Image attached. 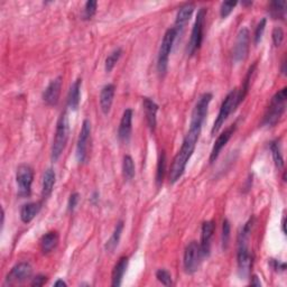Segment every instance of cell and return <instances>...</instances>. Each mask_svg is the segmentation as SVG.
<instances>
[{
	"instance_id": "cell-36",
	"label": "cell",
	"mask_w": 287,
	"mask_h": 287,
	"mask_svg": "<svg viewBox=\"0 0 287 287\" xmlns=\"http://www.w3.org/2000/svg\"><path fill=\"white\" fill-rule=\"evenodd\" d=\"M237 3H238V2H237V1H233V0H231V1H224V2H222L221 8H220V16H221L222 18H227V17L232 12L233 8L236 7Z\"/></svg>"
},
{
	"instance_id": "cell-32",
	"label": "cell",
	"mask_w": 287,
	"mask_h": 287,
	"mask_svg": "<svg viewBox=\"0 0 287 287\" xmlns=\"http://www.w3.org/2000/svg\"><path fill=\"white\" fill-rule=\"evenodd\" d=\"M271 150H272V154H273L274 161H275V164H276V167L280 168V169L284 167V158H283V155H282L281 147H280V144H278V141L271 143Z\"/></svg>"
},
{
	"instance_id": "cell-34",
	"label": "cell",
	"mask_w": 287,
	"mask_h": 287,
	"mask_svg": "<svg viewBox=\"0 0 287 287\" xmlns=\"http://www.w3.org/2000/svg\"><path fill=\"white\" fill-rule=\"evenodd\" d=\"M97 7L98 2L96 0H89V1L85 2L84 10H83V19H91V18L96 15L97 12Z\"/></svg>"
},
{
	"instance_id": "cell-46",
	"label": "cell",
	"mask_w": 287,
	"mask_h": 287,
	"mask_svg": "<svg viewBox=\"0 0 287 287\" xmlns=\"http://www.w3.org/2000/svg\"><path fill=\"white\" fill-rule=\"evenodd\" d=\"M282 229H283V232L285 233V232H286V231H285V218L283 219V222H282Z\"/></svg>"
},
{
	"instance_id": "cell-37",
	"label": "cell",
	"mask_w": 287,
	"mask_h": 287,
	"mask_svg": "<svg viewBox=\"0 0 287 287\" xmlns=\"http://www.w3.org/2000/svg\"><path fill=\"white\" fill-rule=\"evenodd\" d=\"M265 28H266V18H263V19L259 21V24L257 25V27H256V30H255V34H254V40H255L256 45H257L260 40H262Z\"/></svg>"
},
{
	"instance_id": "cell-11",
	"label": "cell",
	"mask_w": 287,
	"mask_h": 287,
	"mask_svg": "<svg viewBox=\"0 0 287 287\" xmlns=\"http://www.w3.org/2000/svg\"><path fill=\"white\" fill-rule=\"evenodd\" d=\"M90 138H91V123L90 120L85 119L82 124V128H81L78 144H76V159L80 164L85 163L88 158Z\"/></svg>"
},
{
	"instance_id": "cell-28",
	"label": "cell",
	"mask_w": 287,
	"mask_h": 287,
	"mask_svg": "<svg viewBox=\"0 0 287 287\" xmlns=\"http://www.w3.org/2000/svg\"><path fill=\"white\" fill-rule=\"evenodd\" d=\"M286 1H273L269 6V12L274 19H284Z\"/></svg>"
},
{
	"instance_id": "cell-21",
	"label": "cell",
	"mask_w": 287,
	"mask_h": 287,
	"mask_svg": "<svg viewBox=\"0 0 287 287\" xmlns=\"http://www.w3.org/2000/svg\"><path fill=\"white\" fill-rule=\"evenodd\" d=\"M128 257H121L118 263L116 264V266L114 267V271H112V276H111V285L114 287H119L123 284V278L126 271H127V267H128Z\"/></svg>"
},
{
	"instance_id": "cell-22",
	"label": "cell",
	"mask_w": 287,
	"mask_h": 287,
	"mask_svg": "<svg viewBox=\"0 0 287 287\" xmlns=\"http://www.w3.org/2000/svg\"><path fill=\"white\" fill-rule=\"evenodd\" d=\"M40 209H42L40 202H30V203L24 204L20 209L21 221L24 223H29L39 213Z\"/></svg>"
},
{
	"instance_id": "cell-9",
	"label": "cell",
	"mask_w": 287,
	"mask_h": 287,
	"mask_svg": "<svg viewBox=\"0 0 287 287\" xmlns=\"http://www.w3.org/2000/svg\"><path fill=\"white\" fill-rule=\"evenodd\" d=\"M33 179H34V170L29 165L22 164L17 168L16 182L18 185V195L21 197L30 195Z\"/></svg>"
},
{
	"instance_id": "cell-26",
	"label": "cell",
	"mask_w": 287,
	"mask_h": 287,
	"mask_svg": "<svg viewBox=\"0 0 287 287\" xmlns=\"http://www.w3.org/2000/svg\"><path fill=\"white\" fill-rule=\"evenodd\" d=\"M123 230H124V221H119L118 223H117V226L114 230V233L111 235L110 239L107 241V244H106V250L107 251H109V253H114L115 249L119 245Z\"/></svg>"
},
{
	"instance_id": "cell-20",
	"label": "cell",
	"mask_w": 287,
	"mask_h": 287,
	"mask_svg": "<svg viewBox=\"0 0 287 287\" xmlns=\"http://www.w3.org/2000/svg\"><path fill=\"white\" fill-rule=\"evenodd\" d=\"M116 93V87L114 84H107L102 88L100 92V107L105 115L109 114Z\"/></svg>"
},
{
	"instance_id": "cell-35",
	"label": "cell",
	"mask_w": 287,
	"mask_h": 287,
	"mask_svg": "<svg viewBox=\"0 0 287 287\" xmlns=\"http://www.w3.org/2000/svg\"><path fill=\"white\" fill-rule=\"evenodd\" d=\"M156 278L165 286H170L173 284L172 276H170L169 272L166 271V269H158V271L156 272Z\"/></svg>"
},
{
	"instance_id": "cell-47",
	"label": "cell",
	"mask_w": 287,
	"mask_h": 287,
	"mask_svg": "<svg viewBox=\"0 0 287 287\" xmlns=\"http://www.w3.org/2000/svg\"><path fill=\"white\" fill-rule=\"evenodd\" d=\"M242 4H245V6H248V4H253V1H248V2H242Z\"/></svg>"
},
{
	"instance_id": "cell-39",
	"label": "cell",
	"mask_w": 287,
	"mask_h": 287,
	"mask_svg": "<svg viewBox=\"0 0 287 287\" xmlns=\"http://www.w3.org/2000/svg\"><path fill=\"white\" fill-rule=\"evenodd\" d=\"M79 200H80V194L79 193H73V194H71L69 202H67V210L70 211V212H73L75 210L76 205L79 203Z\"/></svg>"
},
{
	"instance_id": "cell-5",
	"label": "cell",
	"mask_w": 287,
	"mask_h": 287,
	"mask_svg": "<svg viewBox=\"0 0 287 287\" xmlns=\"http://www.w3.org/2000/svg\"><path fill=\"white\" fill-rule=\"evenodd\" d=\"M177 37V33L175 28H169L166 30V33L161 40L159 52H158V58H157V71H158L159 75L164 76L166 74L168 67V60H169V54L172 52L173 45L175 39Z\"/></svg>"
},
{
	"instance_id": "cell-41",
	"label": "cell",
	"mask_w": 287,
	"mask_h": 287,
	"mask_svg": "<svg viewBox=\"0 0 287 287\" xmlns=\"http://www.w3.org/2000/svg\"><path fill=\"white\" fill-rule=\"evenodd\" d=\"M271 265L272 267L275 269L276 272H285L286 269V264L285 263H281L278 260L275 259H271Z\"/></svg>"
},
{
	"instance_id": "cell-13",
	"label": "cell",
	"mask_w": 287,
	"mask_h": 287,
	"mask_svg": "<svg viewBox=\"0 0 287 287\" xmlns=\"http://www.w3.org/2000/svg\"><path fill=\"white\" fill-rule=\"evenodd\" d=\"M31 273H33V269H31L30 264L26 262L17 264L12 267L10 273H9V275L7 276L6 284L8 285L21 284V283L29 280Z\"/></svg>"
},
{
	"instance_id": "cell-27",
	"label": "cell",
	"mask_w": 287,
	"mask_h": 287,
	"mask_svg": "<svg viewBox=\"0 0 287 287\" xmlns=\"http://www.w3.org/2000/svg\"><path fill=\"white\" fill-rule=\"evenodd\" d=\"M255 67H256V63L255 64L250 67L248 70V73H247L246 78L244 80V83H242V87L240 90H238V102L240 103L245 100V98L247 96V93L249 91V87H250V81H251V75H253L254 71H255Z\"/></svg>"
},
{
	"instance_id": "cell-44",
	"label": "cell",
	"mask_w": 287,
	"mask_h": 287,
	"mask_svg": "<svg viewBox=\"0 0 287 287\" xmlns=\"http://www.w3.org/2000/svg\"><path fill=\"white\" fill-rule=\"evenodd\" d=\"M98 200H99V193H98V192H94L92 197H91V202H92L93 204H96Z\"/></svg>"
},
{
	"instance_id": "cell-17",
	"label": "cell",
	"mask_w": 287,
	"mask_h": 287,
	"mask_svg": "<svg viewBox=\"0 0 287 287\" xmlns=\"http://www.w3.org/2000/svg\"><path fill=\"white\" fill-rule=\"evenodd\" d=\"M194 11V4L191 2H187L185 4L178 9V11L176 13V19H175V26L174 28L176 30V33H178L184 29V27L186 26V24L190 20V18L192 17V13Z\"/></svg>"
},
{
	"instance_id": "cell-6",
	"label": "cell",
	"mask_w": 287,
	"mask_h": 287,
	"mask_svg": "<svg viewBox=\"0 0 287 287\" xmlns=\"http://www.w3.org/2000/svg\"><path fill=\"white\" fill-rule=\"evenodd\" d=\"M237 97H238V90L233 89L227 94V97L224 98L222 105L221 107H220V111L218 114L217 119H215L213 127L212 129H211V134H212L213 136L219 132L220 128L222 127L224 121L227 120L229 115H230L232 111H235L236 108L239 106V102H238Z\"/></svg>"
},
{
	"instance_id": "cell-12",
	"label": "cell",
	"mask_w": 287,
	"mask_h": 287,
	"mask_svg": "<svg viewBox=\"0 0 287 287\" xmlns=\"http://www.w3.org/2000/svg\"><path fill=\"white\" fill-rule=\"evenodd\" d=\"M249 40H250V34L248 28L242 27L237 35V39L235 43V47H233V61L236 63H240L245 61L247 56H248L249 52Z\"/></svg>"
},
{
	"instance_id": "cell-24",
	"label": "cell",
	"mask_w": 287,
	"mask_h": 287,
	"mask_svg": "<svg viewBox=\"0 0 287 287\" xmlns=\"http://www.w3.org/2000/svg\"><path fill=\"white\" fill-rule=\"evenodd\" d=\"M56 175L53 168H47L45 170L43 176V184H42V194L43 197H48L52 194L53 187L55 185Z\"/></svg>"
},
{
	"instance_id": "cell-31",
	"label": "cell",
	"mask_w": 287,
	"mask_h": 287,
	"mask_svg": "<svg viewBox=\"0 0 287 287\" xmlns=\"http://www.w3.org/2000/svg\"><path fill=\"white\" fill-rule=\"evenodd\" d=\"M123 55V49L121 48H116L112 51L108 57L106 58V63H105V69L106 71L109 73L112 70H114V67L116 65V63L119 61V58Z\"/></svg>"
},
{
	"instance_id": "cell-15",
	"label": "cell",
	"mask_w": 287,
	"mask_h": 287,
	"mask_svg": "<svg viewBox=\"0 0 287 287\" xmlns=\"http://www.w3.org/2000/svg\"><path fill=\"white\" fill-rule=\"evenodd\" d=\"M61 89H62V78L61 76H58V78L51 81V83H49L47 85V88L45 89V91L43 93L44 101L46 102L48 106H56L58 99H60Z\"/></svg>"
},
{
	"instance_id": "cell-29",
	"label": "cell",
	"mask_w": 287,
	"mask_h": 287,
	"mask_svg": "<svg viewBox=\"0 0 287 287\" xmlns=\"http://www.w3.org/2000/svg\"><path fill=\"white\" fill-rule=\"evenodd\" d=\"M165 172H166V154L163 150L159 156L158 164H157V170H156V184L158 187L161 185V184H163Z\"/></svg>"
},
{
	"instance_id": "cell-4",
	"label": "cell",
	"mask_w": 287,
	"mask_h": 287,
	"mask_svg": "<svg viewBox=\"0 0 287 287\" xmlns=\"http://www.w3.org/2000/svg\"><path fill=\"white\" fill-rule=\"evenodd\" d=\"M286 98H287V89L283 88L280 90L275 96L273 97L271 105H269L266 114L264 116L263 125L264 126H272L276 125L281 117L285 112L286 109Z\"/></svg>"
},
{
	"instance_id": "cell-30",
	"label": "cell",
	"mask_w": 287,
	"mask_h": 287,
	"mask_svg": "<svg viewBox=\"0 0 287 287\" xmlns=\"http://www.w3.org/2000/svg\"><path fill=\"white\" fill-rule=\"evenodd\" d=\"M123 174L126 179H133L135 176V163L132 156L126 155L123 161Z\"/></svg>"
},
{
	"instance_id": "cell-19",
	"label": "cell",
	"mask_w": 287,
	"mask_h": 287,
	"mask_svg": "<svg viewBox=\"0 0 287 287\" xmlns=\"http://www.w3.org/2000/svg\"><path fill=\"white\" fill-rule=\"evenodd\" d=\"M143 107L145 111V117L148 127L150 128L151 132H154L157 124V111H158V106L156 105L154 100L149 98L143 99Z\"/></svg>"
},
{
	"instance_id": "cell-40",
	"label": "cell",
	"mask_w": 287,
	"mask_h": 287,
	"mask_svg": "<svg viewBox=\"0 0 287 287\" xmlns=\"http://www.w3.org/2000/svg\"><path fill=\"white\" fill-rule=\"evenodd\" d=\"M47 281V277L44 276V275H37L35 278H33V281H31L30 285L31 286H36V287H39V286H43L45 283Z\"/></svg>"
},
{
	"instance_id": "cell-16",
	"label": "cell",
	"mask_w": 287,
	"mask_h": 287,
	"mask_svg": "<svg viewBox=\"0 0 287 287\" xmlns=\"http://www.w3.org/2000/svg\"><path fill=\"white\" fill-rule=\"evenodd\" d=\"M214 228H215L214 221H205V222H203V224H202L201 242H200L202 256H209L210 255L211 239H212Z\"/></svg>"
},
{
	"instance_id": "cell-10",
	"label": "cell",
	"mask_w": 287,
	"mask_h": 287,
	"mask_svg": "<svg viewBox=\"0 0 287 287\" xmlns=\"http://www.w3.org/2000/svg\"><path fill=\"white\" fill-rule=\"evenodd\" d=\"M202 253L200 244L196 241H191L186 246L185 251H184V269L187 274H194L200 266Z\"/></svg>"
},
{
	"instance_id": "cell-7",
	"label": "cell",
	"mask_w": 287,
	"mask_h": 287,
	"mask_svg": "<svg viewBox=\"0 0 287 287\" xmlns=\"http://www.w3.org/2000/svg\"><path fill=\"white\" fill-rule=\"evenodd\" d=\"M206 11H208V9L206 8H201L200 10L197 11L194 25H193L192 28L190 42H188L187 46V53L190 54V55H193V54L200 48L202 40H203V28H204Z\"/></svg>"
},
{
	"instance_id": "cell-42",
	"label": "cell",
	"mask_w": 287,
	"mask_h": 287,
	"mask_svg": "<svg viewBox=\"0 0 287 287\" xmlns=\"http://www.w3.org/2000/svg\"><path fill=\"white\" fill-rule=\"evenodd\" d=\"M250 284L253 285V286H257V287L262 286V283H260V280H259L257 275L253 276V278H251V281H250Z\"/></svg>"
},
{
	"instance_id": "cell-1",
	"label": "cell",
	"mask_w": 287,
	"mask_h": 287,
	"mask_svg": "<svg viewBox=\"0 0 287 287\" xmlns=\"http://www.w3.org/2000/svg\"><path fill=\"white\" fill-rule=\"evenodd\" d=\"M201 130L199 128H190L188 133L186 134L185 138H184L181 149L177 151L175 155L173 163L170 165L169 169V183L175 184L179 178L183 176L184 172H185L187 161L190 160L191 156L193 155V151L195 149L196 143L199 141Z\"/></svg>"
},
{
	"instance_id": "cell-18",
	"label": "cell",
	"mask_w": 287,
	"mask_h": 287,
	"mask_svg": "<svg viewBox=\"0 0 287 287\" xmlns=\"http://www.w3.org/2000/svg\"><path fill=\"white\" fill-rule=\"evenodd\" d=\"M132 125H133V110L126 109L124 115L121 117L119 129H118V137L121 142L127 143L132 135Z\"/></svg>"
},
{
	"instance_id": "cell-3",
	"label": "cell",
	"mask_w": 287,
	"mask_h": 287,
	"mask_svg": "<svg viewBox=\"0 0 287 287\" xmlns=\"http://www.w3.org/2000/svg\"><path fill=\"white\" fill-rule=\"evenodd\" d=\"M69 132H70L69 118H67L66 111H64L61 114L60 118H58L57 124H56L55 136H54V141L52 145L53 161H56L58 158H60L63 150H64L67 139H69Z\"/></svg>"
},
{
	"instance_id": "cell-38",
	"label": "cell",
	"mask_w": 287,
	"mask_h": 287,
	"mask_svg": "<svg viewBox=\"0 0 287 287\" xmlns=\"http://www.w3.org/2000/svg\"><path fill=\"white\" fill-rule=\"evenodd\" d=\"M273 42H274V45H275L276 47H280L281 45L283 44V40H284V30H283L281 27H275L273 30Z\"/></svg>"
},
{
	"instance_id": "cell-2",
	"label": "cell",
	"mask_w": 287,
	"mask_h": 287,
	"mask_svg": "<svg viewBox=\"0 0 287 287\" xmlns=\"http://www.w3.org/2000/svg\"><path fill=\"white\" fill-rule=\"evenodd\" d=\"M254 219H250L247 221L244 227L241 228L238 235V253H237V259H238V269H239V274L241 277H247L250 273L251 266H253V257L250 255V250L248 247L249 236L253 229Z\"/></svg>"
},
{
	"instance_id": "cell-33",
	"label": "cell",
	"mask_w": 287,
	"mask_h": 287,
	"mask_svg": "<svg viewBox=\"0 0 287 287\" xmlns=\"http://www.w3.org/2000/svg\"><path fill=\"white\" fill-rule=\"evenodd\" d=\"M230 232H231V226L230 222L226 219L222 223V235H221V241H222V248L223 250L228 249L229 240H230Z\"/></svg>"
},
{
	"instance_id": "cell-8",
	"label": "cell",
	"mask_w": 287,
	"mask_h": 287,
	"mask_svg": "<svg viewBox=\"0 0 287 287\" xmlns=\"http://www.w3.org/2000/svg\"><path fill=\"white\" fill-rule=\"evenodd\" d=\"M211 100H212V94L211 93H203L199 98L194 109L192 111L190 128L202 129V125H203L205 117L208 115V109Z\"/></svg>"
},
{
	"instance_id": "cell-45",
	"label": "cell",
	"mask_w": 287,
	"mask_h": 287,
	"mask_svg": "<svg viewBox=\"0 0 287 287\" xmlns=\"http://www.w3.org/2000/svg\"><path fill=\"white\" fill-rule=\"evenodd\" d=\"M285 65H286V61L284 60V61H283V65H282V73L284 74V75L286 74V69H285Z\"/></svg>"
},
{
	"instance_id": "cell-14",
	"label": "cell",
	"mask_w": 287,
	"mask_h": 287,
	"mask_svg": "<svg viewBox=\"0 0 287 287\" xmlns=\"http://www.w3.org/2000/svg\"><path fill=\"white\" fill-rule=\"evenodd\" d=\"M235 130H236V124L231 125L230 127L227 128L226 130H224V132H222L221 134L219 135V137L217 138V141H215L212 150H211V154H210V163L211 164L214 163V161L217 160V158L220 155V152H221V150H222V148L227 145L229 141H230V138L233 135V133H235Z\"/></svg>"
},
{
	"instance_id": "cell-23",
	"label": "cell",
	"mask_w": 287,
	"mask_h": 287,
	"mask_svg": "<svg viewBox=\"0 0 287 287\" xmlns=\"http://www.w3.org/2000/svg\"><path fill=\"white\" fill-rule=\"evenodd\" d=\"M81 84H82V80H75V82L71 85L69 94H67V106L72 110H76L80 106Z\"/></svg>"
},
{
	"instance_id": "cell-25",
	"label": "cell",
	"mask_w": 287,
	"mask_h": 287,
	"mask_svg": "<svg viewBox=\"0 0 287 287\" xmlns=\"http://www.w3.org/2000/svg\"><path fill=\"white\" fill-rule=\"evenodd\" d=\"M58 242V235L56 231H49L42 237L40 239V249L44 254H48L55 248Z\"/></svg>"
},
{
	"instance_id": "cell-43",
	"label": "cell",
	"mask_w": 287,
	"mask_h": 287,
	"mask_svg": "<svg viewBox=\"0 0 287 287\" xmlns=\"http://www.w3.org/2000/svg\"><path fill=\"white\" fill-rule=\"evenodd\" d=\"M54 286H55V287H58V286H62V287L64 286V287H66L67 284H66V283H65L64 281H63V280H57L55 283H54Z\"/></svg>"
}]
</instances>
